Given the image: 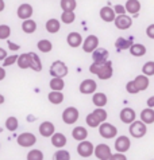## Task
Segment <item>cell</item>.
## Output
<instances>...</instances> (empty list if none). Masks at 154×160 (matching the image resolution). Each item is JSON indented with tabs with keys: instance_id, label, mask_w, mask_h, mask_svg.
Listing matches in <instances>:
<instances>
[{
	"instance_id": "6da1fadb",
	"label": "cell",
	"mask_w": 154,
	"mask_h": 160,
	"mask_svg": "<svg viewBox=\"0 0 154 160\" xmlns=\"http://www.w3.org/2000/svg\"><path fill=\"white\" fill-rule=\"evenodd\" d=\"M147 124H145L143 121H135L133 124H130V128H129V131H130V135L135 137V139H141V137H143L145 135H146V132H147Z\"/></svg>"
},
{
	"instance_id": "7a4b0ae2",
	"label": "cell",
	"mask_w": 154,
	"mask_h": 160,
	"mask_svg": "<svg viewBox=\"0 0 154 160\" xmlns=\"http://www.w3.org/2000/svg\"><path fill=\"white\" fill-rule=\"evenodd\" d=\"M50 75L57 78H64L68 75V66L62 61H54L50 66Z\"/></svg>"
},
{
	"instance_id": "3957f363",
	"label": "cell",
	"mask_w": 154,
	"mask_h": 160,
	"mask_svg": "<svg viewBox=\"0 0 154 160\" xmlns=\"http://www.w3.org/2000/svg\"><path fill=\"white\" fill-rule=\"evenodd\" d=\"M79 109L74 108V106H68V108L62 112V121L68 125H72V124L77 122V120H79Z\"/></svg>"
},
{
	"instance_id": "277c9868",
	"label": "cell",
	"mask_w": 154,
	"mask_h": 160,
	"mask_svg": "<svg viewBox=\"0 0 154 160\" xmlns=\"http://www.w3.org/2000/svg\"><path fill=\"white\" fill-rule=\"evenodd\" d=\"M99 133H100V136L104 137V139H114L118 135V129L112 124L103 122V124H100V127H99Z\"/></svg>"
},
{
	"instance_id": "5b68a950",
	"label": "cell",
	"mask_w": 154,
	"mask_h": 160,
	"mask_svg": "<svg viewBox=\"0 0 154 160\" xmlns=\"http://www.w3.org/2000/svg\"><path fill=\"white\" fill-rule=\"evenodd\" d=\"M95 152V147L93 144L88 140H84V141H80L79 145H77V153L83 158H89L92 156V153Z\"/></svg>"
},
{
	"instance_id": "8992f818",
	"label": "cell",
	"mask_w": 154,
	"mask_h": 160,
	"mask_svg": "<svg viewBox=\"0 0 154 160\" xmlns=\"http://www.w3.org/2000/svg\"><path fill=\"white\" fill-rule=\"evenodd\" d=\"M108 57H110V52L106 48H102V47H97L96 50L92 52V59L95 63H99V65H104L108 62Z\"/></svg>"
},
{
	"instance_id": "52a82bcc",
	"label": "cell",
	"mask_w": 154,
	"mask_h": 160,
	"mask_svg": "<svg viewBox=\"0 0 154 160\" xmlns=\"http://www.w3.org/2000/svg\"><path fill=\"white\" fill-rule=\"evenodd\" d=\"M16 141L20 147H25L26 148V147H31L37 143V137H35V135H33L31 132H25V133H22V135L18 136Z\"/></svg>"
},
{
	"instance_id": "ba28073f",
	"label": "cell",
	"mask_w": 154,
	"mask_h": 160,
	"mask_svg": "<svg viewBox=\"0 0 154 160\" xmlns=\"http://www.w3.org/2000/svg\"><path fill=\"white\" fill-rule=\"evenodd\" d=\"M95 156L99 160H110L112 156L111 148L107 144H99L95 147Z\"/></svg>"
},
{
	"instance_id": "9c48e42d",
	"label": "cell",
	"mask_w": 154,
	"mask_h": 160,
	"mask_svg": "<svg viewBox=\"0 0 154 160\" xmlns=\"http://www.w3.org/2000/svg\"><path fill=\"white\" fill-rule=\"evenodd\" d=\"M99 47V38L96 35H89V37L85 38V41L83 43V50L88 54H92V52Z\"/></svg>"
},
{
	"instance_id": "30bf717a",
	"label": "cell",
	"mask_w": 154,
	"mask_h": 160,
	"mask_svg": "<svg viewBox=\"0 0 154 160\" xmlns=\"http://www.w3.org/2000/svg\"><path fill=\"white\" fill-rule=\"evenodd\" d=\"M119 117H120V121L124 122V124H133L137 118V113L133 108H123L119 113Z\"/></svg>"
},
{
	"instance_id": "8fae6325",
	"label": "cell",
	"mask_w": 154,
	"mask_h": 160,
	"mask_svg": "<svg viewBox=\"0 0 154 160\" xmlns=\"http://www.w3.org/2000/svg\"><path fill=\"white\" fill-rule=\"evenodd\" d=\"M130 145H131V141L127 136H119L115 141V149L116 152H120V153H124L130 149Z\"/></svg>"
},
{
	"instance_id": "7c38bea8",
	"label": "cell",
	"mask_w": 154,
	"mask_h": 160,
	"mask_svg": "<svg viewBox=\"0 0 154 160\" xmlns=\"http://www.w3.org/2000/svg\"><path fill=\"white\" fill-rule=\"evenodd\" d=\"M114 23H115L116 28L127 30L131 27V24H133V19H131V16H127V15H118Z\"/></svg>"
},
{
	"instance_id": "4fadbf2b",
	"label": "cell",
	"mask_w": 154,
	"mask_h": 160,
	"mask_svg": "<svg viewBox=\"0 0 154 160\" xmlns=\"http://www.w3.org/2000/svg\"><path fill=\"white\" fill-rule=\"evenodd\" d=\"M33 6H30V4H22V6H19V8H18L16 14H18V18L22 20H27V19H31V16H33Z\"/></svg>"
},
{
	"instance_id": "5bb4252c",
	"label": "cell",
	"mask_w": 154,
	"mask_h": 160,
	"mask_svg": "<svg viewBox=\"0 0 154 160\" xmlns=\"http://www.w3.org/2000/svg\"><path fill=\"white\" fill-rule=\"evenodd\" d=\"M96 88H97V83L93 79H85L79 86L80 93H83V94H92V93L96 92Z\"/></svg>"
},
{
	"instance_id": "9a60e30c",
	"label": "cell",
	"mask_w": 154,
	"mask_h": 160,
	"mask_svg": "<svg viewBox=\"0 0 154 160\" xmlns=\"http://www.w3.org/2000/svg\"><path fill=\"white\" fill-rule=\"evenodd\" d=\"M112 74H114V70H112V65L110 61L104 65H100V69H99V73H97L99 79H103V81L110 79L112 77Z\"/></svg>"
},
{
	"instance_id": "2e32d148",
	"label": "cell",
	"mask_w": 154,
	"mask_h": 160,
	"mask_svg": "<svg viewBox=\"0 0 154 160\" xmlns=\"http://www.w3.org/2000/svg\"><path fill=\"white\" fill-rule=\"evenodd\" d=\"M100 18L103 22H106V23H111V22H115L116 19V14H115V10L111 7H103L100 10Z\"/></svg>"
},
{
	"instance_id": "e0dca14e",
	"label": "cell",
	"mask_w": 154,
	"mask_h": 160,
	"mask_svg": "<svg viewBox=\"0 0 154 160\" xmlns=\"http://www.w3.org/2000/svg\"><path fill=\"white\" fill-rule=\"evenodd\" d=\"M54 131H56V127H54V124L50 121H43L39 125V133L43 137H52L54 133H56Z\"/></svg>"
},
{
	"instance_id": "ac0fdd59",
	"label": "cell",
	"mask_w": 154,
	"mask_h": 160,
	"mask_svg": "<svg viewBox=\"0 0 154 160\" xmlns=\"http://www.w3.org/2000/svg\"><path fill=\"white\" fill-rule=\"evenodd\" d=\"M66 42L70 47H73V48L80 47L81 44H83V37H81L80 32L73 31V32H69V35H68V38H66Z\"/></svg>"
},
{
	"instance_id": "d6986e66",
	"label": "cell",
	"mask_w": 154,
	"mask_h": 160,
	"mask_svg": "<svg viewBox=\"0 0 154 160\" xmlns=\"http://www.w3.org/2000/svg\"><path fill=\"white\" fill-rule=\"evenodd\" d=\"M124 7L129 14L137 16L139 14V11H141V2H139V0H127Z\"/></svg>"
},
{
	"instance_id": "ffe728a7",
	"label": "cell",
	"mask_w": 154,
	"mask_h": 160,
	"mask_svg": "<svg viewBox=\"0 0 154 160\" xmlns=\"http://www.w3.org/2000/svg\"><path fill=\"white\" fill-rule=\"evenodd\" d=\"M133 37H130V38H123V37H120V38H118L116 39V42H115V47L118 48V50H130L131 46H133Z\"/></svg>"
},
{
	"instance_id": "44dd1931",
	"label": "cell",
	"mask_w": 154,
	"mask_h": 160,
	"mask_svg": "<svg viewBox=\"0 0 154 160\" xmlns=\"http://www.w3.org/2000/svg\"><path fill=\"white\" fill-rule=\"evenodd\" d=\"M134 82H135V85H137L139 92L146 90V89L149 88V83H150V81H149V77H147V75H145V74L137 75L135 79H134Z\"/></svg>"
},
{
	"instance_id": "7402d4cb",
	"label": "cell",
	"mask_w": 154,
	"mask_h": 160,
	"mask_svg": "<svg viewBox=\"0 0 154 160\" xmlns=\"http://www.w3.org/2000/svg\"><path fill=\"white\" fill-rule=\"evenodd\" d=\"M66 141H68L66 136L62 135V133H54V135L52 136V144L58 149L64 148V147L66 145Z\"/></svg>"
},
{
	"instance_id": "603a6c76",
	"label": "cell",
	"mask_w": 154,
	"mask_h": 160,
	"mask_svg": "<svg viewBox=\"0 0 154 160\" xmlns=\"http://www.w3.org/2000/svg\"><path fill=\"white\" fill-rule=\"evenodd\" d=\"M72 137L77 141H84L88 137V131L84 127H76L72 131Z\"/></svg>"
},
{
	"instance_id": "cb8c5ba5",
	"label": "cell",
	"mask_w": 154,
	"mask_h": 160,
	"mask_svg": "<svg viewBox=\"0 0 154 160\" xmlns=\"http://www.w3.org/2000/svg\"><path fill=\"white\" fill-rule=\"evenodd\" d=\"M61 28V22L58 19H54V18H52V19H49L46 22V31L50 34H57L58 31H60Z\"/></svg>"
},
{
	"instance_id": "d4e9b609",
	"label": "cell",
	"mask_w": 154,
	"mask_h": 160,
	"mask_svg": "<svg viewBox=\"0 0 154 160\" xmlns=\"http://www.w3.org/2000/svg\"><path fill=\"white\" fill-rule=\"evenodd\" d=\"M29 57H30V68L34 72H41L42 70V63H41L39 57L35 52H29Z\"/></svg>"
},
{
	"instance_id": "484cf974",
	"label": "cell",
	"mask_w": 154,
	"mask_h": 160,
	"mask_svg": "<svg viewBox=\"0 0 154 160\" xmlns=\"http://www.w3.org/2000/svg\"><path fill=\"white\" fill-rule=\"evenodd\" d=\"M141 121L145 124H153L154 122V109L153 108H146L141 112Z\"/></svg>"
},
{
	"instance_id": "4316f807",
	"label": "cell",
	"mask_w": 154,
	"mask_h": 160,
	"mask_svg": "<svg viewBox=\"0 0 154 160\" xmlns=\"http://www.w3.org/2000/svg\"><path fill=\"white\" fill-rule=\"evenodd\" d=\"M92 102L97 106V108H103V106H106V104H107V96L102 92L95 93L92 96Z\"/></svg>"
},
{
	"instance_id": "83f0119b",
	"label": "cell",
	"mask_w": 154,
	"mask_h": 160,
	"mask_svg": "<svg viewBox=\"0 0 154 160\" xmlns=\"http://www.w3.org/2000/svg\"><path fill=\"white\" fill-rule=\"evenodd\" d=\"M22 30H23V32H26V34H34L35 30H37V23H35V20H33V19L23 20V23H22Z\"/></svg>"
},
{
	"instance_id": "f1b7e54d",
	"label": "cell",
	"mask_w": 154,
	"mask_h": 160,
	"mask_svg": "<svg viewBox=\"0 0 154 160\" xmlns=\"http://www.w3.org/2000/svg\"><path fill=\"white\" fill-rule=\"evenodd\" d=\"M130 54L133 57H143L146 54V47L141 43H134L130 48Z\"/></svg>"
},
{
	"instance_id": "f546056e",
	"label": "cell",
	"mask_w": 154,
	"mask_h": 160,
	"mask_svg": "<svg viewBox=\"0 0 154 160\" xmlns=\"http://www.w3.org/2000/svg\"><path fill=\"white\" fill-rule=\"evenodd\" d=\"M50 88H52V90L54 92H61L62 89L65 88V82H64V79L62 78H57V77H53L52 78V81H50Z\"/></svg>"
},
{
	"instance_id": "4dcf8cb0",
	"label": "cell",
	"mask_w": 154,
	"mask_h": 160,
	"mask_svg": "<svg viewBox=\"0 0 154 160\" xmlns=\"http://www.w3.org/2000/svg\"><path fill=\"white\" fill-rule=\"evenodd\" d=\"M47 98H49V101H50L52 104L58 105V104H61V102L64 101V94H62L61 92H54V90H53V92L49 93Z\"/></svg>"
},
{
	"instance_id": "1f68e13d",
	"label": "cell",
	"mask_w": 154,
	"mask_h": 160,
	"mask_svg": "<svg viewBox=\"0 0 154 160\" xmlns=\"http://www.w3.org/2000/svg\"><path fill=\"white\" fill-rule=\"evenodd\" d=\"M18 66L20 69H29L30 68V57H29V52H25V54H20L19 58H18Z\"/></svg>"
},
{
	"instance_id": "d6a6232c",
	"label": "cell",
	"mask_w": 154,
	"mask_h": 160,
	"mask_svg": "<svg viewBox=\"0 0 154 160\" xmlns=\"http://www.w3.org/2000/svg\"><path fill=\"white\" fill-rule=\"evenodd\" d=\"M74 19H76L74 11H62L61 22H62L64 24H70V23H73Z\"/></svg>"
},
{
	"instance_id": "836d02e7",
	"label": "cell",
	"mask_w": 154,
	"mask_h": 160,
	"mask_svg": "<svg viewBox=\"0 0 154 160\" xmlns=\"http://www.w3.org/2000/svg\"><path fill=\"white\" fill-rule=\"evenodd\" d=\"M85 121H87L88 127H91V128H96V127H100V124H103V122L100 121V120L97 118V116H96V114H95L93 112L88 114V116H87V118H85Z\"/></svg>"
},
{
	"instance_id": "e575fe53",
	"label": "cell",
	"mask_w": 154,
	"mask_h": 160,
	"mask_svg": "<svg viewBox=\"0 0 154 160\" xmlns=\"http://www.w3.org/2000/svg\"><path fill=\"white\" fill-rule=\"evenodd\" d=\"M53 160H70V153L68 152L66 149L61 148L54 152L53 155Z\"/></svg>"
},
{
	"instance_id": "d590c367",
	"label": "cell",
	"mask_w": 154,
	"mask_h": 160,
	"mask_svg": "<svg viewBox=\"0 0 154 160\" xmlns=\"http://www.w3.org/2000/svg\"><path fill=\"white\" fill-rule=\"evenodd\" d=\"M37 46L39 48V51H42V52H49V51H52V48H53L52 42L47 41V39H41Z\"/></svg>"
},
{
	"instance_id": "8d00e7d4",
	"label": "cell",
	"mask_w": 154,
	"mask_h": 160,
	"mask_svg": "<svg viewBox=\"0 0 154 160\" xmlns=\"http://www.w3.org/2000/svg\"><path fill=\"white\" fill-rule=\"evenodd\" d=\"M18 127H19V122H18V118L16 117H8L6 120V128L10 132H15L18 129Z\"/></svg>"
},
{
	"instance_id": "74e56055",
	"label": "cell",
	"mask_w": 154,
	"mask_h": 160,
	"mask_svg": "<svg viewBox=\"0 0 154 160\" xmlns=\"http://www.w3.org/2000/svg\"><path fill=\"white\" fill-rule=\"evenodd\" d=\"M77 7L76 0H61V8L62 11H74Z\"/></svg>"
},
{
	"instance_id": "f35d334b",
	"label": "cell",
	"mask_w": 154,
	"mask_h": 160,
	"mask_svg": "<svg viewBox=\"0 0 154 160\" xmlns=\"http://www.w3.org/2000/svg\"><path fill=\"white\" fill-rule=\"evenodd\" d=\"M142 74L147 75V77L154 75V61H149L142 66Z\"/></svg>"
},
{
	"instance_id": "ab89813d",
	"label": "cell",
	"mask_w": 154,
	"mask_h": 160,
	"mask_svg": "<svg viewBox=\"0 0 154 160\" xmlns=\"http://www.w3.org/2000/svg\"><path fill=\"white\" fill-rule=\"evenodd\" d=\"M27 160H43V152L39 149H31L27 153Z\"/></svg>"
},
{
	"instance_id": "60d3db41",
	"label": "cell",
	"mask_w": 154,
	"mask_h": 160,
	"mask_svg": "<svg viewBox=\"0 0 154 160\" xmlns=\"http://www.w3.org/2000/svg\"><path fill=\"white\" fill-rule=\"evenodd\" d=\"M11 35V27L7 24H2L0 26V39H7Z\"/></svg>"
},
{
	"instance_id": "b9f144b4",
	"label": "cell",
	"mask_w": 154,
	"mask_h": 160,
	"mask_svg": "<svg viewBox=\"0 0 154 160\" xmlns=\"http://www.w3.org/2000/svg\"><path fill=\"white\" fill-rule=\"evenodd\" d=\"M93 113L97 116V118L100 120L102 122H106V120H107V112L104 110L103 108H97V109H95L93 110Z\"/></svg>"
},
{
	"instance_id": "7bdbcfd3",
	"label": "cell",
	"mask_w": 154,
	"mask_h": 160,
	"mask_svg": "<svg viewBox=\"0 0 154 160\" xmlns=\"http://www.w3.org/2000/svg\"><path fill=\"white\" fill-rule=\"evenodd\" d=\"M18 58H19V55H10V57H7V58L3 61V66H4V68H7V66H11L14 63H16Z\"/></svg>"
},
{
	"instance_id": "ee69618b",
	"label": "cell",
	"mask_w": 154,
	"mask_h": 160,
	"mask_svg": "<svg viewBox=\"0 0 154 160\" xmlns=\"http://www.w3.org/2000/svg\"><path fill=\"white\" fill-rule=\"evenodd\" d=\"M126 90H127L130 94H137V93H139L138 88H137V85H135V82H134V81L127 82V85H126Z\"/></svg>"
},
{
	"instance_id": "f6af8a7d",
	"label": "cell",
	"mask_w": 154,
	"mask_h": 160,
	"mask_svg": "<svg viewBox=\"0 0 154 160\" xmlns=\"http://www.w3.org/2000/svg\"><path fill=\"white\" fill-rule=\"evenodd\" d=\"M114 10H115V14L116 15H126V7L124 6H122V4H116V6L114 7Z\"/></svg>"
},
{
	"instance_id": "bcb514c9",
	"label": "cell",
	"mask_w": 154,
	"mask_h": 160,
	"mask_svg": "<svg viewBox=\"0 0 154 160\" xmlns=\"http://www.w3.org/2000/svg\"><path fill=\"white\" fill-rule=\"evenodd\" d=\"M110 160H127V158H126V155H124V153L116 152V153H114V155H112Z\"/></svg>"
},
{
	"instance_id": "7dc6e473",
	"label": "cell",
	"mask_w": 154,
	"mask_h": 160,
	"mask_svg": "<svg viewBox=\"0 0 154 160\" xmlns=\"http://www.w3.org/2000/svg\"><path fill=\"white\" fill-rule=\"evenodd\" d=\"M99 69H100V65H99V63H95V62L89 66V72L92 73V74H96V75H97V73H99Z\"/></svg>"
},
{
	"instance_id": "c3c4849f",
	"label": "cell",
	"mask_w": 154,
	"mask_h": 160,
	"mask_svg": "<svg viewBox=\"0 0 154 160\" xmlns=\"http://www.w3.org/2000/svg\"><path fill=\"white\" fill-rule=\"evenodd\" d=\"M146 35L150 39H154V24H150L149 27L146 28Z\"/></svg>"
},
{
	"instance_id": "681fc988",
	"label": "cell",
	"mask_w": 154,
	"mask_h": 160,
	"mask_svg": "<svg viewBox=\"0 0 154 160\" xmlns=\"http://www.w3.org/2000/svg\"><path fill=\"white\" fill-rule=\"evenodd\" d=\"M7 43H8V48H10V50H12V51H16V50H19V48H20L19 44L14 43V42H11V41H8Z\"/></svg>"
},
{
	"instance_id": "f907efd6",
	"label": "cell",
	"mask_w": 154,
	"mask_h": 160,
	"mask_svg": "<svg viewBox=\"0 0 154 160\" xmlns=\"http://www.w3.org/2000/svg\"><path fill=\"white\" fill-rule=\"evenodd\" d=\"M147 108H154V96H151V97H149L147 98Z\"/></svg>"
},
{
	"instance_id": "816d5d0a",
	"label": "cell",
	"mask_w": 154,
	"mask_h": 160,
	"mask_svg": "<svg viewBox=\"0 0 154 160\" xmlns=\"http://www.w3.org/2000/svg\"><path fill=\"white\" fill-rule=\"evenodd\" d=\"M6 58H7V51L0 47V61H4Z\"/></svg>"
},
{
	"instance_id": "f5cc1de1",
	"label": "cell",
	"mask_w": 154,
	"mask_h": 160,
	"mask_svg": "<svg viewBox=\"0 0 154 160\" xmlns=\"http://www.w3.org/2000/svg\"><path fill=\"white\" fill-rule=\"evenodd\" d=\"M4 78H6V70H4V68L0 66V81H3Z\"/></svg>"
},
{
	"instance_id": "db71d44e",
	"label": "cell",
	"mask_w": 154,
	"mask_h": 160,
	"mask_svg": "<svg viewBox=\"0 0 154 160\" xmlns=\"http://www.w3.org/2000/svg\"><path fill=\"white\" fill-rule=\"evenodd\" d=\"M4 8H6V3H4V0H0V12L4 11Z\"/></svg>"
},
{
	"instance_id": "11a10c76",
	"label": "cell",
	"mask_w": 154,
	"mask_h": 160,
	"mask_svg": "<svg viewBox=\"0 0 154 160\" xmlns=\"http://www.w3.org/2000/svg\"><path fill=\"white\" fill-rule=\"evenodd\" d=\"M4 101H6V98H4V96H3V94H0V105L4 104Z\"/></svg>"
},
{
	"instance_id": "9f6ffc18",
	"label": "cell",
	"mask_w": 154,
	"mask_h": 160,
	"mask_svg": "<svg viewBox=\"0 0 154 160\" xmlns=\"http://www.w3.org/2000/svg\"><path fill=\"white\" fill-rule=\"evenodd\" d=\"M153 160H154V159H153Z\"/></svg>"
}]
</instances>
